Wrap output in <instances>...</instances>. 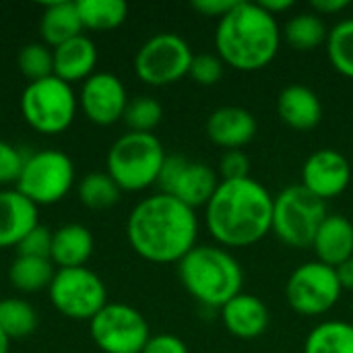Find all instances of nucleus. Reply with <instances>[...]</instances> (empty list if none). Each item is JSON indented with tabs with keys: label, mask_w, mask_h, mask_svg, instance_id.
I'll use <instances>...</instances> for the list:
<instances>
[{
	"label": "nucleus",
	"mask_w": 353,
	"mask_h": 353,
	"mask_svg": "<svg viewBox=\"0 0 353 353\" xmlns=\"http://www.w3.org/2000/svg\"><path fill=\"white\" fill-rule=\"evenodd\" d=\"M126 236L132 250L149 263H180L194 246L199 219L194 209L170 194L143 199L130 213Z\"/></svg>",
	"instance_id": "nucleus-1"
},
{
	"label": "nucleus",
	"mask_w": 353,
	"mask_h": 353,
	"mask_svg": "<svg viewBox=\"0 0 353 353\" xmlns=\"http://www.w3.org/2000/svg\"><path fill=\"white\" fill-rule=\"evenodd\" d=\"M126 105H128V95L122 81L116 74L95 72L83 83L81 108L91 122L99 126H110L122 120Z\"/></svg>",
	"instance_id": "nucleus-14"
},
{
	"label": "nucleus",
	"mask_w": 353,
	"mask_h": 353,
	"mask_svg": "<svg viewBox=\"0 0 353 353\" xmlns=\"http://www.w3.org/2000/svg\"><path fill=\"white\" fill-rule=\"evenodd\" d=\"M19 70L23 77L29 79V83L48 79L54 74V54L46 43H27L21 48L17 58Z\"/></svg>",
	"instance_id": "nucleus-32"
},
{
	"label": "nucleus",
	"mask_w": 353,
	"mask_h": 353,
	"mask_svg": "<svg viewBox=\"0 0 353 353\" xmlns=\"http://www.w3.org/2000/svg\"><path fill=\"white\" fill-rule=\"evenodd\" d=\"M52 250V232L43 225H35L19 244L17 256H35V259H50Z\"/></svg>",
	"instance_id": "nucleus-34"
},
{
	"label": "nucleus",
	"mask_w": 353,
	"mask_h": 353,
	"mask_svg": "<svg viewBox=\"0 0 353 353\" xmlns=\"http://www.w3.org/2000/svg\"><path fill=\"white\" fill-rule=\"evenodd\" d=\"M271 192L254 178L221 180L205 207L209 234L223 248H246L273 230Z\"/></svg>",
	"instance_id": "nucleus-2"
},
{
	"label": "nucleus",
	"mask_w": 353,
	"mask_h": 353,
	"mask_svg": "<svg viewBox=\"0 0 353 353\" xmlns=\"http://www.w3.org/2000/svg\"><path fill=\"white\" fill-rule=\"evenodd\" d=\"M337 271L319 261L300 265L288 279L285 298L294 312L302 316H321L329 312L341 298Z\"/></svg>",
	"instance_id": "nucleus-11"
},
{
	"label": "nucleus",
	"mask_w": 353,
	"mask_h": 353,
	"mask_svg": "<svg viewBox=\"0 0 353 353\" xmlns=\"http://www.w3.org/2000/svg\"><path fill=\"white\" fill-rule=\"evenodd\" d=\"M285 41L300 52H312L319 46L327 43L329 37V29L325 25V21L321 19V14L312 12H298L296 17H292L285 27L283 33Z\"/></svg>",
	"instance_id": "nucleus-25"
},
{
	"label": "nucleus",
	"mask_w": 353,
	"mask_h": 353,
	"mask_svg": "<svg viewBox=\"0 0 353 353\" xmlns=\"http://www.w3.org/2000/svg\"><path fill=\"white\" fill-rule=\"evenodd\" d=\"M192 50L178 33H155L149 37L134 56L137 77L153 87H165L190 72Z\"/></svg>",
	"instance_id": "nucleus-9"
},
{
	"label": "nucleus",
	"mask_w": 353,
	"mask_h": 353,
	"mask_svg": "<svg viewBox=\"0 0 353 353\" xmlns=\"http://www.w3.org/2000/svg\"><path fill=\"white\" fill-rule=\"evenodd\" d=\"M52 54H54V77H58L68 85L81 79L87 81L97 64V48L85 35H77L60 43L58 48L52 50Z\"/></svg>",
	"instance_id": "nucleus-21"
},
{
	"label": "nucleus",
	"mask_w": 353,
	"mask_h": 353,
	"mask_svg": "<svg viewBox=\"0 0 353 353\" xmlns=\"http://www.w3.org/2000/svg\"><path fill=\"white\" fill-rule=\"evenodd\" d=\"M77 112V97L68 83L48 77L29 83L21 95V114L25 122L41 134L64 132Z\"/></svg>",
	"instance_id": "nucleus-7"
},
{
	"label": "nucleus",
	"mask_w": 353,
	"mask_h": 353,
	"mask_svg": "<svg viewBox=\"0 0 353 353\" xmlns=\"http://www.w3.org/2000/svg\"><path fill=\"white\" fill-rule=\"evenodd\" d=\"M267 12H271L273 17H277V12H283V10H288V8H292L294 6V2L292 0H263V2H259Z\"/></svg>",
	"instance_id": "nucleus-41"
},
{
	"label": "nucleus",
	"mask_w": 353,
	"mask_h": 353,
	"mask_svg": "<svg viewBox=\"0 0 353 353\" xmlns=\"http://www.w3.org/2000/svg\"><path fill=\"white\" fill-rule=\"evenodd\" d=\"M310 248L319 263L339 267L353 256V223L345 215H327Z\"/></svg>",
	"instance_id": "nucleus-19"
},
{
	"label": "nucleus",
	"mask_w": 353,
	"mask_h": 353,
	"mask_svg": "<svg viewBox=\"0 0 353 353\" xmlns=\"http://www.w3.org/2000/svg\"><path fill=\"white\" fill-rule=\"evenodd\" d=\"M327 205L302 184L283 188L273 201V234L290 248H310L321 223L327 217Z\"/></svg>",
	"instance_id": "nucleus-6"
},
{
	"label": "nucleus",
	"mask_w": 353,
	"mask_h": 353,
	"mask_svg": "<svg viewBox=\"0 0 353 353\" xmlns=\"http://www.w3.org/2000/svg\"><path fill=\"white\" fill-rule=\"evenodd\" d=\"M93 252V236L81 223H68L52 232L50 261L60 269L83 267Z\"/></svg>",
	"instance_id": "nucleus-22"
},
{
	"label": "nucleus",
	"mask_w": 353,
	"mask_h": 353,
	"mask_svg": "<svg viewBox=\"0 0 353 353\" xmlns=\"http://www.w3.org/2000/svg\"><path fill=\"white\" fill-rule=\"evenodd\" d=\"M37 205L14 190H0V248H10L35 228Z\"/></svg>",
	"instance_id": "nucleus-18"
},
{
	"label": "nucleus",
	"mask_w": 353,
	"mask_h": 353,
	"mask_svg": "<svg viewBox=\"0 0 353 353\" xmlns=\"http://www.w3.org/2000/svg\"><path fill=\"white\" fill-rule=\"evenodd\" d=\"M74 182V165L62 151H35L25 155L17 190L33 205H54L62 201Z\"/></svg>",
	"instance_id": "nucleus-8"
},
{
	"label": "nucleus",
	"mask_w": 353,
	"mask_h": 353,
	"mask_svg": "<svg viewBox=\"0 0 353 353\" xmlns=\"http://www.w3.org/2000/svg\"><path fill=\"white\" fill-rule=\"evenodd\" d=\"M207 137L221 149L234 151L248 145L256 134V118L240 105H221L207 118Z\"/></svg>",
	"instance_id": "nucleus-16"
},
{
	"label": "nucleus",
	"mask_w": 353,
	"mask_h": 353,
	"mask_svg": "<svg viewBox=\"0 0 353 353\" xmlns=\"http://www.w3.org/2000/svg\"><path fill=\"white\" fill-rule=\"evenodd\" d=\"M238 0H194L192 6L201 12V14H207V17H215L217 21L221 17H225L234 6H236Z\"/></svg>",
	"instance_id": "nucleus-38"
},
{
	"label": "nucleus",
	"mask_w": 353,
	"mask_h": 353,
	"mask_svg": "<svg viewBox=\"0 0 353 353\" xmlns=\"http://www.w3.org/2000/svg\"><path fill=\"white\" fill-rule=\"evenodd\" d=\"M325 46L331 66L339 74L353 79V17L339 21L335 27L329 29Z\"/></svg>",
	"instance_id": "nucleus-28"
},
{
	"label": "nucleus",
	"mask_w": 353,
	"mask_h": 353,
	"mask_svg": "<svg viewBox=\"0 0 353 353\" xmlns=\"http://www.w3.org/2000/svg\"><path fill=\"white\" fill-rule=\"evenodd\" d=\"M223 62L217 54H194L190 64V77L194 83L211 87L217 85L223 77Z\"/></svg>",
	"instance_id": "nucleus-33"
},
{
	"label": "nucleus",
	"mask_w": 353,
	"mask_h": 353,
	"mask_svg": "<svg viewBox=\"0 0 353 353\" xmlns=\"http://www.w3.org/2000/svg\"><path fill=\"white\" fill-rule=\"evenodd\" d=\"M81 29L83 23L79 17L77 2H54L46 6L41 14L39 31L48 46L58 48L60 43L81 35Z\"/></svg>",
	"instance_id": "nucleus-23"
},
{
	"label": "nucleus",
	"mask_w": 353,
	"mask_h": 353,
	"mask_svg": "<svg viewBox=\"0 0 353 353\" xmlns=\"http://www.w3.org/2000/svg\"><path fill=\"white\" fill-rule=\"evenodd\" d=\"M335 271H337L341 288L343 290H353V256L347 259L345 263H341L339 267H335Z\"/></svg>",
	"instance_id": "nucleus-40"
},
{
	"label": "nucleus",
	"mask_w": 353,
	"mask_h": 353,
	"mask_svg": "<svg viewBox=\"0 0 353 353\" xmlns=\"http://www.w3.org/2000/svg\"><path fill=\"white\" fill-rule=\"evenodd\" d=\"M304 353H353V325L345 321L316 325L304 341Z\"/></svg>",
	"instance_id": "nucleus-24"
},
{
	"label": "nucleus",
	"mask_w": 353,
	"mask_h": 353,
	"mask_svg": "<svg viewBox=\"0 0 353 353\" xmlns=\"http://www.w3.org/2000/svg\"><path fill=\"white\" fill-rule=\"evenodd\" d=\"M277 114L294 130H312L323 120V103L310 87L288 85L277 97Z\"/></svg>",
	"instance_id": "nucleus-20"
},
{
	"label": "nucleus",
	"mask_w": 353,
	"mask_h": 353,
	"mask_svg": "<svg viewBox=\"0 0 353 353\" xmlns=\"http://www.w3.org/2000/svg\"><path fill=\"white\" fill-rule=\"evenodd\" d=\"M37 327L35 308L19 298L0 300V329L10 339H23L31 335Z\"/></svg>",
	"instance_id": "nucleus-29"
},
{
	"label": "nucleus",
	"mask_w": 353,
	"mask_h": 353,
	"mask_svg": "<svg viewBox=\"0 0 353 353\" xmlns=\"http://www.w3.org/2000/svg\"><path fill=\"white\" fill-rule=\"evenodd\" d=\"M178 277L199 304L219 310L242 294L244 283L240 263L221 246H194L178 263Z\"/></svg>",
	"instance_id": "nucleus-4"
},
{
	"label": "nucleus",
	"mask_w": 353,
	"mask_h": 353,
	"mask_svg": "<svg viewBox=\"0 0 353 353\" xmlns=\"http://www.w3.org/2000/svg\"><path fill=\"white\" fill-rule=\"evenodd\" d=\"M221 180H244L250 178V159L242 149L225 151L219 159Z\"/></svg>",
	"instance_id": "nucleus-35"
},
{
	"label": "nucleus",
	"mask_w": 353,
	"mask_h": 353,
	"mask_svg": "<svg viewBox=\"0 0 353 353\" xmlns=\"http://www.w3.org/2000/svg\"><path fill=\"white\" fill-rule=\"evenodd\" d=\"M23 161H25V155L14 145L0 141V186L17 182Z\"/></svg>",
	"instance_id": "nucleus-36"
},
{
	"label": "nucleus",
	"mask_w": 353,
	"mask_h": 353,
	"mask_svg": "<svg viewBox=\"0 0 353 353\" xmlns=\"http://www.w3.org/2000/svg\"><path fill=\"white\" fill-rule=\"evenodd\" d=\"M350 182L352 165L335 149H319L302 165V186L323 201L345 192Z\"/></svg>",
	"instance_id": "nucleus-15"
},
{
	"label": "nucleus",
	"mask_w": 353,
	"mask_h": 353,
	"mask_svg": "<svg viewBox=\"0 0 353 353\" xmlns=\"http://www.w3.org/2000/svg\"><path fill=\"white\" fill-rule=\"evenodd\" d=\"M219 182L221 180L211 165L184 155H168L157 178V186L163 194L178 199L190 209L207 207Z\"/></svg>",
	"instance_id": "nucleus-13"
},
{
	"label": "nucleus",
	"mask_w": 353,
	"mask_h": 353,
	"mask_svg": "<svg viewBox=\"0 0 353 353\" xmlns=\"http://www.w3.org/2000/svg\"><path fill=\"white\" fill-rule=\"evenodd\" d=\"M161 141L153 132H126L108 151V174L120 190L139 192L157 184L165 161Z\"/></svg>",
	"instance_id": "nucleus-5"
},
{
	"label": "nucleus",
	"mask_w": 353,
	"mask_h": 353,
	"mask_svg": "<svg viewBox=\"0 0 353 353\" xmlns=\"http://www.w3.org/2000/svg\"><path fill=\"white\" fill-rule=\"evenodd\" d=\"M54 275V263L50 259L35 256H17L8 269V279L12 288L25 294L50 288Z\"/></svg>",
	"instance_id": "nucleus-26"
},
{
	"label": "nucleus",
	"mask_w": 353,
	"mask_h": 353,
	"mask_svg": "<svg viewBox=\"0 0 353 353\" xmlns=\"http://www.w3.org/2000/svg\"><path fill=\"white\" fill-rule=\"evenodd\" d=\"M350 6V0H314L312 10L316 14H337Z\"/></svg>",
	"instance_id": "nucleus-39"
},
{
	"label": "nucleus",
	"mask_w": 353,
	"mask_h": 353,
	"mask_svg": "<svg viewBox=\"0 0 353 353\" xmlns=\"http://www.w3.org/2000/svg\"><path fill=\"white\" fill-rule=\"evenodd\" d=\"M161 118H163L161 103L149 95H139L134 99H128L126 112L122 116L130 132H151L159 126Z\"/></svg>",
	"instance_id": "nucleus-31"
},
{
	"label": "nucleus",
	"mask_w": 353,
	"mask_h": 353,
	"mask_svg": "<svg viewBox=\"0 0 353 353\" xmlns=\"http://www.w3.org/2000/svg\"><path fill=\"white\" fill-rule=\"evenodd\" d=\"M8 345H10V337L0 329V353H8Z\"/></svg>",
	"instance_id": "nucleus-42"
},
{
	"label": "nucleus",
	"mask_w": 353,
	"mask_h": 353,
	"mask_svg": "<svg viewBox=\"0 0 353 353\" xmlns=\"http://www.w3.org/2000/svg\"><path fill=\"white\" fill-rule=\"evenodd\" d=\"M120 186L108 172H91L79 184V199L89 209H108L120 201Z\"/></svg>",
	"instance_id": "nucleus-30"
},
{
	"label": "nucleus",
	"mask_w": 353,
	"mask_h": 353,
	"mask_svg": "<svg viewBox=\"0 0 353 353\" xmlns=\"http://www.w3.org/2000/svg\"><path fill=\"white\" fill-rule=\"evenodd\" d=\"M48 292L54 308L74 321H91L108 304L103 281L85 267L60 269Z\"/></svg>",
	"instance_id": "nucleus-12"
},
{
	"label": "nucleus",
	"mask_w": 353,
	"mask_h": 353,
	"mask_svg": "<svg viewBox=\"0 0 353 353\" xmlns=\"http://www.w3.org/2000/svg\"><path fill=\"white\" fill-rule=\"evenodd\" d=\"M83 29L108 31L126 21L128 4L124 0H79L77 2Z\"/></svg>",
	"instance_id": "nucleus-27"
},
{
	"label": "nucleus",
	"mask_w": 353,
	"mask_h": 353,
	"mask_svg": "<svg viewBox=\"0 0 353 353\" xmlns=\"http://www.w3.org/2000/svg\"><path fill=\"white\" fill-rule=\"evenodd\" d=\"M89 331L103 353H143L151 339L149 323L128 304H105L89 321Z\"/></svg>",
	"instance_id": "nucleus-10"
},
{
	"label": "nucleus",
	"mask_w": 353,
	"mask_h": 353,
	"mask_svg": "<svg viewBox=\"0 0 353 353\" xmlns=\"http://www.w3.org/2000/svg\"><path fill=\"white\" fill-rule=\"evenodd\" d=\"M281 46L277 19L259 2L238 0L236 6L217 21L215 50L225 66L252 72L269 66Z\"/></svg>",
	"instance_id": "nucleus-3"
},
{
	"label": "nucleus",
	"mask_w": 353,
	"mask_h": 353,
	"mask_svg": "<svg viewBox=\"0 0 353 353\" xmlns=\"http://www.w3.org/2000/svg\"><path fill=\"white\" fill-rule=\"evenodd\" d=\"M143 353H188L186 343L176 335H155L147 341Z\"/></svg>",
	"instance_id": "nucleus-37"
},
{
	"label": "nucleus",
	"mask_w": 353,
	"mask_h": 353,
	"mask_svg": "<svg viewBox=\"0 0 353 353\" xmlns=\"http://www.w3.org/2000/svg\"><path fill=\"white\" fill-rule=\"evenodd\" d=\"M221 321L230 335L248 341L267 333L271 312L261 298L242 292L221 308Z\"/></svg>",
	"instance_id": "nucleus-17"
}]
</instances>
